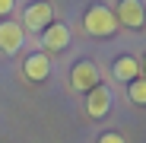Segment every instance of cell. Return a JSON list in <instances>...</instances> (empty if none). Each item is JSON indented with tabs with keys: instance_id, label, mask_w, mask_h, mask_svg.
I'll list each match as a JSON object with an SVG mask.
<instances>
[{
	"instance_id": "cell-2",
	"label": "cell",
	"mask_w": 146,
	"mask_h": 143,
	"mask_svg": "<svg viewBox=\"0 0 146 143\" xmlns=\"http://www.w3.org/2000/svg\"><path fill=\"white\" fill-rule=\"evenodd\" d=\"M70 86L76 92H89L99 86V67H95L92 61H76L70 70Z\"/></svg>"
},
{
	"instance_id": "cell-8",
	"label": "cell",
	"mask_w": 146,
	"mask_h": 143,
	"mask_svg": "<svg viewBox=\"0 0 146 143\" xmlns=\"http://www.w3.org/2000/svg\"><path fill=\"white\" fill-rule=\"evenodd\" d=\"M22 70H26V76L32 83H41V80L51 76V57L48 54H29L26 64H22Z\"/></svg>"
},
{
	"instance_id": "cell-1",
	"label": "cell",
	"mask_w": 146,
	"mask_h": 143,
	"mask_svg": "<svg viewBox=\"0 0 146 143\" xmlns=\"http://www.w3.org/2000/svg\"><path fill=\"white\" fill-rule=\"evenodd\" d=\"M83 29H86L89 35H95V38H111V35L117 32L114 10H108V7H102V3L89 7L86 16H83Z\"/></svg>"
},
{
	"instance_id": "cell-3",
	"label": "cell",
	"mask_w": 146,
	"mask_h": 143,
	"mask_svg": "<svg viewBox=\"0 0 146 143\" xmlns=\"http://www.w3.org/2000/svg\"><path fill=\"white\" fill-rule=\"evenodd\" d=\"M117 26H127V29H143L146 26V7L140 0H121L117 10H114Z\"/></svg>"
},
{
	"instance_id": "cell-6",
	"label": "cell",
	"mask_w": 146,
	"mask_h": 143,
	"mask_svg": "<svg viewBox=\"0 0 146 143\" xmlns=\"http://www.w3.org/2000/svg\"><path fill=\"white\" fill-rule=\"evenodd\" d=\"M41 45H44V51H64L70 45V29L64 22H51L44 29V35H41Z\"/></svg>"
},
{
	"instance_id": "cell-9",
	"label": "cell",
	"mask_w": 146,
	"mask_h": 143,
	"mask_svg": "<svg viewBox=\"0 0 146 143\" xmlns=\"http://www.w3.org/2000/svg\"><path fill=\"white\" fill-rule=\"evenodd\" d=\"M114 76H117L121 83H133V80L140 76V61L130 57V54H121V57L114 61Z\"/></svg>"
},
{
	"instance_id": "cell-5",
	"label": "cell",
	"mask_w": 146,
	"mask_h": 143,
	"mask_svg": "<svg viewBox=\"0 0 146 143\" xmlns=\"http://www.w3.org/2000/svg\"><path fill=\"white\" fill-rule=\"evenodd\" d=\"M22 41H26V35H22L19 22H10V19L0 22V51H3V54H19L22 51Z\"/></svg>"
},
{
	"instance_id": "cell-11",
	"label": "cell",
	"mask_w": 146,
	"mask_h": 143,
	"mask_svg": "<svg viewBox=\"0 0 146 143\" xmlns=\"http://www.w3.org/2000/svg\"><path fill=\"white\" fill-rule=\"evenodd\" d=\"M99 143H127V140L121 137V134H102V137H99Z\"/></svg>"
},
{
	"instance_id": "cell-4",
	"label": "cell",
	"mask_w": 146,
	"mask_h": 143,
	"mask_svg": "<svg viewBox=\"0 0 146 143\" xmlns=\"http://www.w3.org/2000/svg\"><path fill=\"white\" fill-rule=\"evenodd\" d=\"M54 22V7L38 0V3H29L26 7V29L29 32H44L48 26Z\"/></svg>"
},
{
	"instance_id": "cell-13",
	"label": "cell",
	"mask_w": 146,
	"mask_h": 143,
	"mask_svg": "<svg viewBox=\"0 0 146 143\" xmlns=\"http://www.w3.org/2000/svg\"><path fill=\"white\" fill-rule=\"evenodd\" d=\"M143 70H146V57H143Z\"/></svg>"
},
{
	"instance_id": "cell-12",
	"label": "cell",
	"mask_w": 146,
	"mask_h": 143,
	"mask_svg": "<svg viewBox=\"0 0 146 143\" xmlns=\"http://www.w3.org/2000/svg\"><path fill=\"white\" fill-rule=\"evenodd\" d=\"M13 3H16V0H0V16H10L13 13Z\"/></svg>"
},
{
	"instance_id": "cell-10",
	"label": "cell",
	"mask_w": 146,
	"mask_h": 143,
	"mask_svg": "<svg viewBox=\"0 0 146 143\" xmlns=\"http://www.w3.org/2000/svg\"><path fill=\"white\" fill-rule=\"evenodd\" d=\"M127 95H130V102L146 105V76H137V80L127 86Z\"/></svg>"
},
{
	"instance_id": "cell-7",
	"label": "cell",
	"mask_w": 146,
	"mask_h": 143,
	"mask_svg": "<svg viewBox=\"0 0 146 143\" xmlns=\"http://www.w3.org/2000/svg\"><path fill=\"white\" fill-rule=\"evenodd\" d=\"M86 111H89L92 118H105V114L111 111V92H108L105 86L89 89V95H86Z\"/></svg>"
}]
</instances>
